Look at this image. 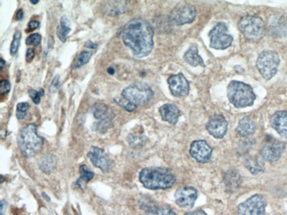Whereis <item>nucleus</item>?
Segmentation results:
<instances>
[{"mask_svg": "<svg viewBox=\"0 0 287 215\" xmlns=\"http://www.w3.org/2000/svg\"><path fill=\"white\" fill-rule=\"evenodd\" d=\"M154 31L151 23L144 18H134L125 24L122 41L137 58H145L154 47Z\"/></svg>", "mask_w": 287, "mask_h": 215, "instance_id": "nucleus-1", "label": "nucleus"}, {"mask_svg": "<svg viewBox=\"0 0 287 215\" xmlns=\"http://www.w3.org/2000/svg\"><path fill=\"white\" fill-rule=\"evenodd\" d=\"M139 180L149 190H166L173 187L176 176L168 168L150 167L140 172Z\"/></svg>", "mask_w": 287, "mask_h": 215, "instance_id": "nucleus-2", "label": "nucleus"}, {"mask_svg": "<svg viewBox=\"0 0 287 215\" xmlns=\"http://www.w3.org/2000/svg\"><path fill=\"white\" fill-rule=\"evenodd\" d=\"M37 125L27 124L19 132L18 146L24 156L27 158L36 156L44 145V139L37 134Z\"/></svg>", "mask_w": 287, "mask_h": 215, "instance_id": "nucleus-3", "label": "nucleus"}, {"mask_svg": "<svg viewBox=\"0 0 287 215\" xmlns=\"http://www.w3.org/2000/svg\"><path fill=\"white\" fill-rule=\"evenodd\" d=\"M227 96L230 102L237 109L250 107L256 99L252 87L238 80H232L229 83Z\"/></svg>", "mask_w": 287, "mask_h": 215, "instance_id": "nucleus-4", "label": "nucleus"}, {"mask_svg": "<svg viewBox=\"0 0 287 215\" xmlns=\"http://www.w3.org/2000/svg\"><path fill=\"white\" fill-rule=\"evenodd\" d=\"M239 29L247 40L258 42L265 34L264 22L258 16L247 15L239 20Z\"/></svg>", "mask_w": 287, "mask_h": 215, "instance_id": "nucleus-5", "label": "nucleus"}, {"mask_svg": "<svg viewBox=\"0 0 287 215\" xmlns=\"http://www.w3.org/2000/svg\"><path fill=\"white\" fill-rule=\"evenodd\" d=\"M154 95L151 87L142 82H134L129 85L121 93V96L133 105L141 106L147 104Z\"/></svg>", "mask_w": 287, "mask_h": 215, "instance_id": "nucleus-6", "label": "nucleus"}, {"mask_svg": "<svg viewBox=\"0 0 287 215\" xmlns=\"http://www.w3.org/2000/svg\"><path fill=\"white\" fill-rule=\"evenodd\" d=\"M280 64L278 54L272 51H262L258 57L256 67L265 80H269L276 75Z\"/></svg>", "mask_w": 287, "mask_h": 215, "instance_id": "nucleus-7", "label": "nucleus"}, {"mask_svg": "<svg viewBox=\"0 0 287 215\" xmlns=\"http://www.w3.org/2000/svg\"><path fill=\"white\" fill-rule=\"evenodd\" d=\"M94 117L97 122L93 124V131L100 133H105L109 129L113 126V118L114 114L109 106L97 102L91 108Z\"/></svg>", "mask_w": 287, "mask_h": 215, "instance_id": "nucleus-8", "label": "nucleus"}, {"mask_svg": "<svg viewBox=\"0 0 287 215\" xmlns=\"http://www.w3.org/2000/svg\"><path fill=\"white\" fill-rule=\"evenodd\" d=\"M209 37L210 39V47L219 51L230 47L233 41V37L229 33L228 27L224 22H218L210 30Z\"/></svg>", "mask_w": 287, "mask_h": 215, "instance_id": "nucleus-9", "label": "nucleus"}, {"mask_svg": "<svg viewBox=\"0 0 287 215\" xmlns=\"http://www.w3.org/2000/svg\"><path fill=\"white\" fill-rule=\"evenodd\" d=\"M267 199L261 194H254L247 200L239 204V215H265Z\"/></svg>", "mask_w": 287, "mask_h": 215, "instance_id": "nucleus-10", "label": "nucleus"}, {"mask_svg": "<svg viewBox=\"0 0 287 215\" xmlns=\"http://www.w3.org/2000/svg\"><path fill=\"white\" fill-rule=\"evenodd\" d=\"M196 15L197 13L194 6L188 3H180L173 8L170 15V21L177 26L190 24L195 21Z\"/></svg>", "mask_w": 287, "mask_h": 215, "instance_id": "nucleus-11", "label": "nucleus"}, {"mask_svg": "<svg viewBox=\"0 0 287 215\" xmlns=\"http://www.w3.org/2000/svg\"><path fill=\"white\" fill-rule=\"evenodd\" d=\"M285 149V143L276 139H267L261 150V156L269 162H275L282 156Z\"/></svg>", "mask_w": 287, "mask_h": 215, "instance_id": "nucleus-12", "label": "nucleus"}, {"mask_svg": "<svg viewBox=\"0 0 287 215\" xmlns=\"http://www.w3.org/2000/svg\"><path fill=\"white\" fill-rule=\"evenodd\" d=\"M198 197V191L193 186H183L179 188L174 194L176 204L181 208L190 209L194 207Z\"/></svg>", "mask_w": 287, "mask_h": 215, "instance_id": "nucleus-13", "label": "nucleus"}, {"mask_svg": "<svg viewBox=\"0 0 287 215\" xmlns=\"http://www.w3.org/2000/svg\"><path fill=\"white\" fill-rule=\"evenodd\" d=\"M169 85L170 91L175 97H186L189 94L190 84L183 73L173 74L167 80Z\"/></svg>", "mask_w": 287, "mask_h": 215, "instance_id": "nucleus-14", "label": "nucleus"}, {"mask_svg": "<svg viewBox=\"0 0 287 215\" xmlns=\"http://www.w3.org/2000/svg\"><path fill=\"white\" fill-rule=\"evenodd\" d=\"M189 153L196 161L207 163L211 159L213 150L205 140H195L190 146Z\"/></svg>", "mask_w": 287, "mask_h": 215, "instance_id": "nucleus-15", "label": "nucleus"}, {"mask_svg": "<svg viewBox=\"0 0 287 215\" xmlns=\"http://www.w3.org/2000/svg\"><path fill=\"white\" fill-rule=\"evenodd\" d=\"M206 129L215 139H223L227 132L228 122L223 115L217 114L210 117V120L207 123Z\"/></svg>", "mask_w": 287, "mask_h": 215, "instance_id": "nucleus-16", "label": "nucleus"}, {"mask_svg": "<svg viewBox=\"0 0 287 215\" xmlns=\"http://www.w3.org/2000/svg\"><path fill=\"white\" fill-rule=\"evenodd\" d=\"M88 156L89 157L93 165L96 168H100L102 171L105 172V173L110 170V167H111L110 160L108 159L103 150L99 147L92 146L91 149L88 152Z\"/></svg>", "mask_w": 287, "mask_h": 215, "instance_id": "nucleus-17", "label": "nucleus"}, {"mask_svg": "<svg viewBox=\"0 0 287 215\" xmlns=\"http://www.w3.org/2000/svg\"><path fill=\"white\" fill-rule=\"evenodd\" d=\"M270 125L283 138L287 139V111L279 110L270 117Z\"/></svg>", "mask_w": 287, "mask_h": 215, "instance_id": "nucleus-18", "label": "nucleus"}, {"mask_svg": "<svg viewBox=\"0 0 287 215\" xmlns=\"http://www.w3.org/2000/svg\"><path fill=\"white\" fill-rule=\"evenodd\" d=\"M159 113L164 121L171 124H176L181 117V110L175 104L166 103L159 109Z\"/></svg>", "mask_w": 287, "mask_h": 215, "instance_id": "nucleus-19", "label": "nucleus"}, {"mask_svg": "<svg viewBox=\"0 0 287 215\" xmlns=\"http://www.w3.org/2000/svg\"><path fill=\"white\" fill-rule=\"evenodd\" d=\"M129 1H107L103 3V10L106 15L117 16L128 9Z\"/></svg>", "mask_w": 287, "mask_h": 215, "instance_id": "nucleus-20", "label": "nucleus"}, {"mask_svg": "<svg viewBox=\"0 0 287 215\" xmlns=\"http://www.w3.org/2000/svg\"><path fill=\"white\" fill-rule=\"evenodd\" d=\"M256 130V124L254 119L249 117H244L239 120L236 131L242 137L253 135Z\"/></svg>", "mask_w": 287, "mask_h": 215, "instance_id": "nucleus-21", "label": "nucleus"}, {"mask_svg": "<svg viewBox=\"0 0 287 215\" xmlns=\"http://www.w3.org/2000/svg\"><path fill=\"white\" fill-rule=\"evenodd\" d=\"M184 60L188 65L196 67V66H203L205 67V64L203 58L199 54L198 48L196 45H192L186 51L184 54Z\"/></svg>", "mask_w": 287, "mask_h": 215, "instance_id": "nucleus-22", "label": "nucleus"}, {"mask_svg": "<svg viewBox=\"0 0 287 215\" xmlns=\"http://www.w3.org/2000/svg\"><path fill=\"white\" fill-rule=\"evenodd\" d=\"M246 168L253 175H257L259 173L264 171V162L263 159L258 156H250L245 160Z\"/></svg>", "mask_w": 287, "mask_h": 215, "instance_id": "nucleus-23", "label": "nucleus"}, {"mask_svg": "<svg viewBox=\"0 0 287 215\" xmlns=\"http://www.w3.org/2000/svg\"><path fill=\"white\" fill-rule=\"evenodd\" d=\"M71 31V22L69 19L67 18L66 15H63L60 18V24L57 28V36L59 37V40L62 43H65L67 38L68 34Z\"/></svg>", "mask_w": 287, "mask_h": 215, "instance_id": "nucleus-24", "label": "nucleus"}, {"mask_svg": "<svg viewBox=\"0 0 287 215\" xmlns=\"http://www.w3.org/2000/svg\"><path fill=\"white\" fill-rule=\"evenodd\" d=\"M240 182H241V177L236 170H229L225 173V183L227 186V188H230L232 190L237 189L240 185Z\"/></svg>", "mask_w": 287, "mask_h": 215, "instance_id": "nucleus-25", "label": "nucleus"}, {"mask_svg": "<svg viewBox=\"0 0 287 215\" xmlns=\"http://www.w3.org/2000/svg\"><path fill=\"white\" fill-rule=\"evenodd\" d=\"M56 166L55 157L52 154H46L41 158L39 160V168L42 171H44L46 174L52 173Z\"/></svg>", "mask_w": 287, "mask_h": 215, "instance_id": "nucleus-26", "label": "nucleus"}, {"mask_svg": "<svg viewBox=\"0 0 287 215\" xmlns=\"http://www.w3.org/2000/svg\"><path fill=\"white\" fill-rule=\"evenodd\" d=\"M80 174H81V176H80V178L78 179L76 184L80 186L81 188L83 187L84 183L89 182L95 175V174L92 171H90L87 168L86 165H81V168H80Z\"/></svg>", "mask_w": 287, "mask_h": 215, "instance_id": "nucleus-27", "label": "nucleus"}, {"mask_svg": "<svg viewBox=\"0 0 287 215\" xmlns=\"http://www.w3.org/2000/svg\"><path fill=\"white\" fill-rule=\"evenodd\" d=\"M144 215H176V213L168 206H157L148 210Z\"/></svg>", "mask_w": 287, "mask_h": 215, "instance_id": "nucleus-28", "label": "nucleus"}, {"mask_svg": "<svg viewBox=\"0 0 287 215\" xmlns=\"http://www.w3.org/2000/svg\"><path fill=\"white\" fill-rule=\"evenodd\" d=\"M91 57H92V53L90 51H81V54L78 56L77 59L74 62V68H81V66H83L87 63H88L89 59H91Z\"/></svg>", "mask_w": 287, "mask_h": 215, "instance_id": "nucleus-29", "label": "nucleus"}, {"mask_svg": "<svg viewBox=\"0 0 287 215\" xmlns=\"http://www.w3.org/2000/svg\"><path fill=\"white\" fill-rule=\"evenodd\" d=\"M29 108H30V104L28 102H20L17 104L16 117L19 120H23L26 117Z\"/></svg>", "mask_w": 287, "mask_h": 215, "instance_id": "nucleus-30", "label": "nucleus"}, {"mask_svg": "<svg viewBox=\"0 0 287 215\" xmlns=\"http://www.w3.org/2000/svg\"><path fill=\"white\" fill-rule=\"evenodd\" d=\"M114 101L118 105L120 106V107H122L123 109H125L128 112H132L133 110H136L137 106L133 105L132 103L128 102L125 98H123L122 96L121 97H118V98H114Z\"/></svg>", "mask_w": 287, "mask_h": 215, "instance_id": "nucleus-31", "label": "nucleus"}, {"mask_svg": "<svg viewBox=\"0 0 287 215\" xmlns=\"http://www.w3.org/2000/svg\"><path fill=\"white\" fill-rule=\"evenodd\" d=\"M21 39H22V33L20 31H16L14 36V40L12 42L11 48H10L11 55L15 56L17 54L20 44H21Z\"/></svg>", "mask_w": 287, "mask_h": 215, "instance_id": "nucleus-32", "label": "nucleus"}, {"mask_svg": "<svg viewBox=\"0 0 287 215\" xmlns=\"http://www.w3.org/2000/svg\"><path fill=\"white\" fill-rule=\"evenodd\" d=\"M145 137L144 136L136 135V134H130L128 136V142L132 146H144L145 143Z\"/></svg>", "mask_w": 287, "mask_h": 215, "instance_id": "nucleus-33", "label": "nucleus"}, {"mask_svg": "<svg viewBox=\"0 0 287 215\" xmlns=\"http://www.w3.org/2000/svg\"><path fill=\"white\" fill-rule=\"evenodd\" d=\"M29 95H30L31 99L33 100L35 104H39L41 102V97L44 95V89L42 88L41 91H37V90H34V89H30V90H29Z\"/></svg>", "mask_w": 287, "mask_h": 215, "instance_id": "nucleus-34", "label": "nucleus"}, {"mask_svg": "<svg viewBox=\"0 0 287 215\" xmlns=\"http://www.w3.org/2000/svg\"><path fill=\"white\" fill-rule=\"evenodd\" d=\"M40 34L35 33L30 35V37L26 39L27 45H33V46H38L41 43Z\"/></svg>", "mask_w": 287, "mask_h": 215, "instance_id": "nucleus-35", "label": "nucleus"}, {"mask_svg": "<svg viewBox=\"0 0 287 215\" xmlns=\"http://www.w3.org/2000/svg\"><path fill=\"white\" fill-rule=\"evenodd\" d=\"M11 89V84L9 80H2L0 82V94L1 95H7Z\"/></svg>", "mask_w": 287, "mask_h": 215, "instance_id": "nucleus-36", "label": "nucleus"}, {"mask_svg": "<svg viewBox=\"0 0 287 215\" xmlns=\"http://www.w3.org/2000/svg\"><path fill=\"white\" fill-rule=\"evenodd\" d=\"M59 86H60V81H59V75H56L55 78L52 80V84L50 86V92L53 94L59 90Z\"/></svg>", "mask_w": 287, "mask_h": 215, "instance_id": "nucleus-37", "label": "nucleus"}, {"mask_svg": "<svg viewBox=\"0 0 287 215\" xmlns=\"http://www.w3.org/2000/svg\"><path fill=\"white\" fill-rule=\"evenodd\" d=\"M40 28V22L38 21H31L29 23V29L30 30H36Z\"/></svg>", "mask_w": 287, "mask_h": 215, "instance_id": "nucleus-38", "label": "nucleus"}, {"mask_svg": "<svg viewBox=\"0 0 287 215\" xmlns=\"http://www.w3.org/2000/svg\"><path fill=\"white\" fill-rule=\"evenodd\" d=\"M34 57H35V51L32 50V49H29L28 51H27L26 53V59L30 62L31 60H33Z\"/></svg>", "mask_w": 287, "mask_h": 215, "instance_id": "nucleus-39", "label": "nucleus"}, {"mask_svg": "<svg viewBox=\"0 0 287 215\" xmlns=\"http://www.w3.org/2000/svg\"><path fill=\"white\" fill-rule=\"evenodd\" d=\"M185 215H207V213L203 210H196V211L187 212V213H185Z\"/></svg>", "mask_w": 287, "mask_h": 215, "instance_id": "nucleus-40", "label": "nucleus"}, {"mask_svg": "<svg viewBox=\"0 0 287 215\" xmlns=\"http://www.w3.org/2000/svg\"><path fill=\"white\" fill-rule=\"evenodd\" d=\"M85 47L89 48V49H96L97 48V44H94L92 41H88L85 44Z\"/></svg>", "mask_w": 287, "mask_h": 215, "instance_id": "nucleus-41", "label": "nucleus"}, {"mask_svg": "<svg viewBox=\"0 0 287 215\" xmlns=\"http://www.w3.org/2000/svg\"><path fill=\"white\" fill-rule=\"evenodd\" d=\"M23 17H24L23 10L20 9V10H18V12H17V14H16V20H17V21H22Z\"/></svg>", "mask_w": 287, "mask_h": 215, "instance_id": "nucleus-42", "label": "nucleus"}, {"mask_svg": "<svg viewBox=\"0 0 287 215\" xmlns=\"http://www.w3.org/2000/svg\"><path fill=\"white\" fill-rule=\"evenodd\" d=\"M6 204L4 201H1V215H4V210L6 209Z\"/></svg>", "mask_w": 287, "mask_h": 215, "instance_id": "nucleus-43", "label": "nucleus"}, {"mask_svg": "<svg viewBox=\"0 0 287 215\" xmlns=\"http://www.w3.org/2000/svg\"><path fill=\"white\" fill-rule=\"evenodd\" d=\"M107 72H108V73H109V74H111V75H113V74H114L115 73V71L114 69H113V67H109V68L107 69Z\"/></svg>", "mask_w": 287, "mask_h": 215, "instance_id": "nucleus-44", "label": "nucleus"}, {"mask_svg": "<svg viewBox=\"0 0 287 215\" xmlns=\"http://www.w3.org/2000/svg\"><path fill=\"white\" fill-rule=\"evenodd\" d=\"M0 62H1L0 69H1V71H2V70L4 69L5 64H6V62H5V60L3 59H0Z\"/></svg>", "mask_w": 287, "mask_h": 215, "instance_id": "nucleus-45", "label": "nucleus"}, {"mask_svg": "<svg viewBox=\"0 0 287 215\" xmlns=\"http://www.w3.org/2000/svg\"><path fill=\"white\" fill-rule=\"evenodd\" d=\"M30 3L36 5L37 4V3H39V0H36V1H35V0H30Z\"/></svg>", "mask_w": 287, "mask_h": 215, "instance_id": "nucleus-46", "label": "nucleus"}, {"mask_svg": "<svg viewBox=\"0 0 287 215\" xmlns=\"http://www.w3.org/2000/svg\"><path fill=\"white\" fill-rule=\"evenodd\" d=\"M43 196H44V197H45V198H46V199H48V201H51V199H50V197H48V196H46V194L43 193Z\"/></svg>", "mask_w": 287, "mask_h": 215, "instance_id": "nucleus-47", "label": "nucleus"}]
</instances>
